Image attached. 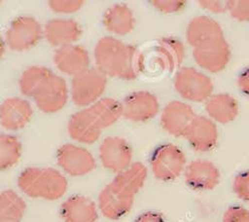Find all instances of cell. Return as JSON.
I'll list each match as a JSON object with an SVG mask.
<instances>
[{"instance_id":"f546056e","label":"cell","mask_w":249,"mask_h":222,"mask_svg":"<svg viewBox=\"0 0 249 222\" xmlns=\"http://www.w3.org/2000/svg\"><path fill=\"white\" fill-rule=\"evenodd\" d=\"M227 12L238 21H249V0H229Z\"/></svg>"},{"instance_id":"8992f818","label":"cell","mask_w":249,"mask_h":222,"mask_svg":"<svg viewBox=\"0 0 249 222\" xmlns=\"http://www.w3.org/2000/svg\"><path fill=\"white\" fill-rule=\"evenodd\" d=\"M43 35L39 22L30 17L15 19L6 33V44L13 52L22 53L36 46Z\"/></svg>"},{"instance_id":"4316f807","label":"cell","mask_w":249,"mask_h":222,"mask_svg":"<svg viewBox=\"0 0 249 222\" xmlns=\"http://www.w3.org/2000/svg\"><path fill=\"white\" fill-rule=\"evenodd\" d=\"M88 109L102 129L114 125L123 116L122 104L111 98L99 100Z\"/></svg>"},{"instance_id":"4fadbf2b","label":"cell","mask_w":249,"mask_h":222,"mask_svg":"<svg viewBox=\"0 0 249 222\" xmlns=\"http://www.w3.org/2000/svg\"><path fill=\"white\" fill-rule=\"evenodd\" d=\"M185 181L194 191H210L220 182V172L210 161L195 160L185 168Z\"/></svg>"},{"instance_id":"f1b7e54d","label":"cell","mask_w":249,"mask_h":222,"mask_svg":"<svg viewBox=\"0 0 249 222\" xmlns=\"http://www.w3.org/2000/svg\"><path fill=\"white\" fill-rule=\"evenodd\" d=\"M52 72L44 67H31L20 76L19 89L26 97L35 98L42 83L49 77Z\"/></svg>"},{"instance_id":"ffe728a7","label":"cell","mask_w":249,"mask_h":222,"mask_svg":"<svg viewBox=\"0 0 249 222\" xmlns=\"http://www.w3.org/2000/svg\"><path fill=\"white\" fill-rule=\"evenodd\" d=\"M60 216L65 222H96L98 211L95 203L88 197L73 195L62 203Z\"/></svg>"},{"instance_id":"1f68e13d","label":"cell","mask_w":249,"mask_h":222,"mask_svg":"<svg viewBox=\"0 0 249 222\" xmlns=\"http://www.w3.org/2000/svg\"><path fill=\"white\" fill-rule=\"evenodd\" d=\"M85 3L84 0H53L49 4L56 13H73L80 10Z\"/></svg>"},{"instance_id":"9c48e42d","label":"cell","mask_w":249,"mask_h":222,"mask_svg":"<svg viewBox=\"0 0 249 222\" xmlns=\"http://www.w3.org/2000/svg\"><path fill=\"white\" fill-rule=\"evenodd\" d=\"M99 153L103 166L112 172L121 173L132 164L133 151L123 138H106L102 142Z\"/></svg>"},{"instance_id":"74e56055","label":"cell","mask_w":249,"mask_h":222,"mask_svg":"<svg viewBox=\"0 0 249 222\" xmlns=\"http://www.w3.org/2000/svg\"><path fill=\"white\" fill-rule=\"evenodd\" d=\"M4 54H5V43L3 39L0 37V59L3 57Z\"/></svg>"},{"instance_id":"3957f363","label":"cell","mask_w":249,"mask_h":222,"mask_svg":"<svg viewBox=\"0 0 249 222\" xmlns=\"http://www.w3.org/2000/svg\"><path fill=\"white\" fill-rule=\"evenodd\" d=\"M174 87L182 98L197 103L207 101L213 92L211 78L190 67L182 68L177 72Z\"/></svg>"},{"instance_id":"e575fe53","label":"cell","mask_w":249,"mask_h":222,"mask_svg":"<svg viewBox=\"0 0 249 222\" xmlns=\"http://www.w3.org/2000/svg\"><path fill=\"white\" fill-rule=\"evenodd\" d=\"M201 8H203L212 13H223L227 11V1L220 0H201L198 1Z\"/></svg>"},{"instance_id":"ac0fdd59","label":"cell","mask_w":249,"mask_h":222,"mask_svg":"<svg viewBox=\"0 0 249 222\" xmlns=\"http://www.w3.org/2000/svg\"><path fill=\"white\" fill-rule=\"evenodd\" d=\"M102 130L88 108L73 114L69 121L68 131L71 138L85 144H91L98 141Z\"/></svg>"},{"instance_id":"ba28073f","label":"cell","mask_w":249,"mask_h":222,"mask_svg":"<svg viewBox=\"0 0 249 222\" xmlns=\"http://www.w3.org/2000/svg\"><path fill=\"white\" fill-rule=\"evenodd\" d=\"M34 99L43 113L57 112L66 106L69 99V90L65 80L52 73L42 83Z\"/></svg>"},{"instance_id":"603a6c76","label":"cell","mask_w":249,"mask_h":222,"mask_svg":"<svg viewBox=\"0 0 249 222\" xmlns=\"http://www.w3.org/2000/svg\"><path fill=\"white\" fill-rule=\"evenodd\" d=\"M104 24L107 31L117 36H127L135 27L133 11L124 4L118 3L107 8L104 14Z\"/></svg>"},{"instance_id":"8fae6325","label":"cell","mask_w":249,"mask_h":222,"mask_svg":"<svg viewBox=\"0 0 249 222\" xmlns=\"http://www.w3.org/2000/svg\"><path fill=\"white\" fill-rule=\"evenodd\" d=\"M197 117L191 106L180 101L169 103L161 115V125L170 135L184 137Z\"/></svg>"},{"instance_id":"83f0119b","label":"cell","mask_w":249,"mask_h":222,"mask_svg":"<svg viewBox=\"0 0 249 222\" xmlns=\"http://www.w3.org/2000/svg\"><path fill=\"white\" fill-rule=\"evenodd\" d=\"M21 143L14 136L0 134V171L17 165L21 158Z\"/></svg>"},{"instance_id":"d6a6232c","label":"cell","mask_w":249,"mask_h":222,"mask_svg":"<svg viewBox=\"0 0 249 222\" xmlns=\"http://www.w3.org/2000/svg\"><path fill=\"white\" fill-rule=\"evenodd\" d=\"M222 222H249V210L239 206H232L224 212Z\"/></svg>"},{"instance_id":"836d02e7","label":"cell","mask_w":249,"mask_h":222,"mask_svg":"<svg viewBox=\"0 0 249 222\" xmlns=\"http://www.w3.org/2000/svg\"><path fill=\"white\" fill-rule=\"evenodd\" d=\"M152 4L160 12L175 13L180 11L186 5V1H182V0H154Z\"/></svg>"},{"instance_id":"484cf974","label":"cell","mask_w":249,"mask_h":222,"mask_svg":"<svg viewBox=\"0 0 249 222\" xmlns=\"http://www.w3.org/2000/svg\"><path fill=\"white\" fill-rule=\"evenodd\" d=\"M25 211V201L13 190L0 193V222H20Z\"/></svg>"},{"instance_id":"52a82bcc","label":"cell","mask_w":249,"mask_h":222,"mask_svg":"<svg viewBox=\"0 0 249 222\" xmlns=\"http://www.w3.org/2000/svg\"><path fill=\"white\" fill-rule=\"evenodd\" d=\"M193 56L197 65L209 73L223 71L231 57L230 46L224 37L212 39L194 47Z\"/></svg>"},{"instance_id":"4dcf8cb0","label":"cell","mask_w":249,"mask_h":222,"mask_svg":"<svg viewBox=\"0 0 249 222\" xmlns=\"http://www.w3.org/2000/svg\"><path fill=\"white\" fill-rule=\"evenodd\" d=\"M233 191L243 201L249 202V171H243L233 180Z\"/></svg>"},{"instance_id":"5b68a950","label":"cell","mask_w":249,"mask_h":222,"mask_svg":"<svg viewBox=\"0 0 249 222\" xmlns=\"http://www.w3.org/2000/svg\"><path fill=\"white\" fill-rule=\"evenodd\" d=\"M107 87V76L98 69H89L73 76L71 99L77 107L91 106L99 101Z\"/></svg>"},{"instance_id":"8d00e7d4","label":"cell","mask_w":249,"mask_h":222,"mask_svg":"<svg viewBox=\"0 0 249 222\" xmlns=\"http://www.w3.org/2000/svg\"><path fill=\"white\" fill-rule=\"evenodd\" d=\"M135 222H166V220L160 213L154 211H147L140 215L135 220Z\"/></svg>"},{"instance_id":"44dd1931","label":"cell","mask_w":249,"mask_h":222,"mask_svg":"<svg viewBox=\"0 0 249 222\" xmlns=\"http://www.w3.org/2000/svg\"><path fill=\"white\" fill-rule=\"evenodd\" d=\"M221 37H224L221 25L213 18L204 15L193 18L186 30L187 41L193 47Z\"/></svg>"},{"instance_id":"2e32d148","label":"cell","mask_w":249,"mask_h":222,"mask_svg":"<svg viewBox=\"0 0 249 222\" xmlns=\"http://www.w3.org/2000/svg\"><path fill=\"white\" fill-rule=\"evenodd\" d=\"M55 67L64 74L77 75L89 69V56L81 45L71 44L59 47L53 56Z\"/></svg>"},{"instance_id":"5bb4252c","label":"cell","mask_w":249,"mask_h":222,"mask_svg":"<svg viewBox=\"0 0 249 222\" xmlns=\"http://www.w3.org/2000/svg\"><path fill=\"white\" fill-rule=\"evenodd\" d=\"M133 204L134 196L121 191L112 182L102 190L99 196V206L103 215L111 220H118L127 215Z\"/></svg>"},{"instance_id":"7c38bea8","label":"cell","mask_w":249,"mask_h":222,"mask_svg":"<svg viewBox=\"0 0 249 222\" xmlns=\"http://www.w3.org/2000/svg\"><path fill=\"white\" fill-rule=\"evenodd\" d=\"M57 163L73 177L87 175L96 167L95 158L88 150L71 144L64 145L58 150Z\"/></svg>"},{"instance_id":"30bf717a","label":"cell","mask_w":249,"mask_h":222,"mask_svg":"<svg viewBox=\"0 0 249 222\" xmlns=\"http://www.w3.org/2000/svg\"><path fill=\"white\" fill-rule=\"evenodd\" d=\"M123 117L134 123L151 120L157 115L159 102L153 93L139 91L130 93L122 103Z\"/></svg>"},{"instance_id":"d590c367","label":"cell","mask_w":249,"mask_h":222,"mask_svg":"<svg viewBox=\"0 0 249 222\" xmlns=\"http://www.w3.org/2000/svg\"><path fill=\"white\" fill-rule=\"evenodd\" d=\"M237 85L239 90L249 97V67L240 73L237 80Z\"/></svg>"},{"instance_id":"6da1fadb","label":"cell","mask_w":249,"mask_h":222,"mask_svg":"<svg viewBox=\"0 0 249 222\" xmlns=\"http://www.w3.org/2000/svg\"><path fill=\"white\" fill-rule=\"evenodd\" d=\"M97 69L106 76L131 81L136 78L143 66V58L135 46L114 37L101 38L95 47Z\"/></svg>"},{"instance_id":"7a4b0ae2","label":"cell","mask_w":249,"mask_h":222,"mask_svg":"<svg viewBox=\"0 0 249 222\" xmlns=\"http://www.w3.org/2000/svg\"><path fill=\"white\" fill-rule=\"evenodd\" d=\"M21 191L31 198L57 200L68 190V180L62 174L53 168H26L18 180Z\"/></svg>"},{"instance_id":"277c9868","label":"cell","mask_w":249,"mask_h":222,"mask_svg":"<svg viewBox=\"0 0 249 222\" xmlns=\"http://www.w3.org/2000/svg\"><path fill=\"white\" fill-rule=\"evenodd\" d=\"M186 165V156L183 151L173 145L166 144L159 147L152 156L151 169L156 179L169 182L177 179Z\"/></svg>"},{"instance_id":"cb8c5ba5","label":"cell","mask_w":249,"mask_h":222,"mask_svg":"<svg viewBox=\"0 0 249 222\" xmlns=\"http://www.w3.org/2000/svg\"><path fill=\"white\" fill-rule=\"evenodd\" d=\"M147 168L143 163H133L126 170L118 173V175L112 181L121 191L128 195L134 196L142 189L147 179Z\"/></svg>"},{"instance_id":"7402d4cb","label":"cell","mask_w":249,"mask_h":222,"mask_svg":"<svg viewBox=\"0 0 249 222\" xmlns=\"http://www.w3.org/2000/svg\"><path fill=\"white\" fill-rule=\"evenodd\" d=\"M205 111L210 120L220 124H228L238 116V104L228 93H218L211 96L205 104Z\"/></svg>"},{"instance_id":"d4e9b609","label":"cell","mask_w":249,"mask_h":222,"mask_svg":"<svg viewBox=\"0 0 249 222\" xmlns=\"http://www.w3.org/2000/svg\"><path fill=\"white\" fill-rule=\"evenodd\" d=\"M157 59L163 69L173 72L180 68L185 57V51L183 44L171 37L160 39L156 45Z\"/></svg>"},{"instance_id":"9a60e30c","label":"cell","mask_w":249,"mask_h":222,"mask_svg":"<svg viewBox=\"0 0 249 222\" xmlns=\"http://www.w3.org/2000/svg\"><path fill=\"white\" fill-rule=\"evenodd\" d=\"M33 115L31 105L19 98L6 99L0 105V125L7 131H18L24 128Z\"/></svg>"},{"instance_id":"d6986e66","label":"cell","mask_w":249,"mask_h":222,"mask_svg":"<svg viewBox=\"0 0 249 222\" xmlns=\"http://www.w3.org/2000/svg\"><path fill=\"white\" fill-rule=\"evenodd\" d=\"M43 36L50 44L64 47L73 44L82 36L80 24L72 19H53L45 24Z\"/></svg>"},{"instance_id":"e0dca14e","label":"cell","mask_w":249,"mask_h":222,"mask_svg":"<svg viewBox=\"0 0 249 222\" xmlns=\"http://www.w3.org/2000/svg\"><path fill=\"white\" fill-rule=\"evenodd\" d=\"M184 137L194 150L208 152L217 144L218 129L212 120L197 115Z\"/></svg>"}]
</instances>
